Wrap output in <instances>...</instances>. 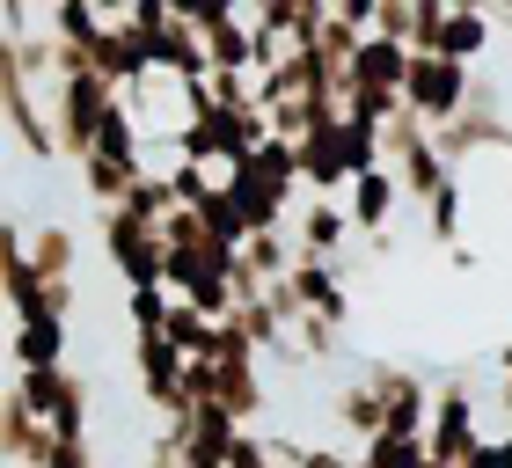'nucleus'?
<instances>
[{
    "label": "nucleus",
    "mask_w": 512,
    "mask_h": 468,
    "mask_svg": "<svg viewBox=\"0 0 512 468\" xmlns=\"http://www.w3.org/2000/svg\"><path fill=\"white\" fill-rule=\"evenodd\" d=\"M330 8H337L344 22H359V30H374V15H381V0H330Z\"/></svg>",
    "instance_id": "obj_27"
},
{
    "label": "nucleus",
    "mask_w": 512,
    "mask_h": 468,
    "mask_svg": "<svg viewBox=\"0 0 512 468\" xmlns=\"http://www.w3.org/2000/svg\"><path fill=\"white\" fill-rule=\"evenodd\" d=\"M300 191H315V198H337V191H352L344 117H322V125H308V139H300Z\"/></svg>",
    "instance_id": "obj_6"
},
{
    "label": "nucleus",
    "mask_w": 512,
    "mask_h": 468,
    "mask_svg": "<svg viewBox=\"0 0 512 468\" xmlns=\"http://www.w3.org/2000/svg\"><path fill=\"white\" fill-rule=\"evenodd\" d=\"M498 417H505V425H512V373H498V403H491Z\"/></svg>",
    "instance_id": "obj_32"
},
{
    "label": "nucleus",
    "mask_w": 512,
    "mask_h": 468,
    "mask_svg": "<svg viewBox=\"0 0 512 468\" xmlns=\"http://www.w3.org/2000/svg\"><path fill=\"white\" fill-rule=\"evenodd\" d=\"M227 468H278V454H271V439H264V432H249V425H242V439H235V454H227Z\"/></svg>",
    "instance_id": "obj_24"
},
{
    "label": "nucleus",
    "mask_w": 512,
    "mask_h": 468,
    "mask_svg": "<svg viewBox=\"0 0 512 468\" xmlns=\"http://www.w3.org/2000/svg\"><path fill=\"white\" fill-rule=\"evenodd\" d=\"M469 110L498 117V81H491V74H476V88H469Z\"/></svg>",
    "instance_id": "obj_29"
},
{
    "label": "nucleus",
    "mask_w": 512,
    "mask_h": 468,
    "mask_svg": "<svg viewBox=\"0 0 512 468\" xmlns=\"http://www.w3.org/2000/svg\"><path fill=\"white\" fill-rule=\"evenodd\" d=\"M330 417H337V432H352V439H359V447H366L374 432H388V395L374 388V373H366V366L330 395Z\"/></svg>",
    "instance_id": "obj_11"
},
{
    "label": "nucleus",
    "mask_w": 512,
    "mask_h": 468,
    "mask_svg": "<svg viewBox=\"0 0 512 468\" xmlns=\"http://www.w3.org/2000/svg\"><path fill=\"white\" fill-rule=\"evenodd\" d=\"M15 388L37 403V417L66 439H88V381L74 366H15Z\"/></svg>",
    "instance_id": "obj_4"
},
{
    "label": "nucleus",
    "mask_w": 512,
    "mask_h": 468,
    "mask_svg": "<svg viewBox=\"0 0 512 468\" xmlns=\"http://www.w3.org/2000/svg\"><path fill=\"white\" fill-rule=\"evenodd\" d=\"M242 15H249V22H264V30H278L286 44H315V37H322V22H330L337 8H330V0H249Z\"/></svg>",
    "instance_id": "obj_13"
},
{
    "label": "nucleus",
    "mask_w": 512,
    "mask_h": 468,
    "mask_svg": "<svg viewBox=\"0 0 512 468\" xmlns=\"http://www.w3.org/2000/svg\"><path fill=\"white\" fill-rule=\"evenodd\" d=\"M205 44H213V66L256 74V22H242V15H220V22H205Z\"/></svg>",
    "instance_id": "obj_18"
},
{
    "label": "nucleus",
    "mask_w": 512,
    "mask_h": 468,
    "mask_svg": "<svg viewBox=\"0 0 512 468\" xmlns=\"http://www.w3.org/2000/svg\"><path fill=\"white\" fill-rule=\"evenodd\" d=\"M0 96H8V132H15V147L30 154V161H59V125H52V110L37 103V81L15 66V52L0 44Z\"/></svg>",
    "instance_id": "obj_3"
},
{
    "label": "nucleus",
    "mask_w": 512,
    "mask_h": 468,
    "mask_svg": "<svg viewBox=\"0 0 512 468\" xmlns=\"http://www.w3.org/2000/svg\"><path fill=\"white\" fill-rule=\"evenodd\" d=\"M139 169H147V161H118V154H88V161H81V183H88V198H96V213L132 198Z\"/></svg>",
    "instance_id": "obj_16"
},
{
    "label": "nucleus",
    "mask_w": 512,
    "mask_h": 468,
    "mask_svg": "<svg viewBox=\"0 0 512 468\" xmlns=\"http://www.w3.org/2000/svg\"><path fill=\"white\" fill-rule=\"evenodd\" d=\"M469 88H476V66L469 59H447V52H410V81H403V103L425 117V125H454L469 110Z\"/></svg>",
    "instance_id": "obj_2"
},
{
    "label": "nucleus",
    "mask_w": 512,
    "mask_h": 468,
    "mask_svg": "<svg viewBox=\"0 0 512 468\" xmlns=\"http://www.w3.org/2000/svg\"><path fill=\"white\" fill-rule=\"evenodd\" d=\"M0 454L15 468H44V454H52V425L37 417V403L15 381H8V403H0Z\"/></svg>",
    "instance_id": "obj_8"
},
{
    "label": "nucleus",
    "mask_w": 512,
    "mask_h": 468,
    "mask_svg": "<svg viewBox=\"0 0 512 468\" xmlns=\"http://www.w3.org/2000/svg\"><path fill=\"white\" fill-rule=\"evenodd\" d=\"M96 66H103L118 88H139V81L154 74V52H147V37H139L132 22H110V30L96 37Z\"/></svg>",
    "instance_id": "obj_14"
},
{
    "label": "nucleus",
    "mask_w": 512,
    "mask_h": 468,
    "mask_svg": "<svg viewBox=\"0 0 512 468\" xmlns=\"http://www.w3.org/2000/svg\"><path fill=\"white\" fill-rule=\"evenodd\" d=\"M498 373H512V337H505V344H498Z\"/></svg>",
    "instance_id": "obj_34"
},
{
    "label": "nucleus",
    "mask_w": 512,
    "mask_h": 468,
    "mask_svg": "<svg viewBox=\"0 0 512 468\" xmlns=\"http://www.w3.org/2000/svg\"><path fill=\"white\" fill-rule=\"evenodd\" d=\"M344 330H352V322H330V315H300V322H293V344H300V359H308V366H330L337 351H344Z\"/></svg>",
    "instance_id": "obj_21"
},
{
    "label": "nucleus",
    "mask_w": 512,
    "mask_h": 468,
    "mask_svg": "<svg viewBox=\"0 0 512 468\" xmlns=\"http://www.w3.org/2000/svg\"><path fill=\"white\" fill-rule=\"evenodd\" d=\"M147 52H154L161 74H176V81H205V74H213V44H205V30H198V22H183V15L161 37H147Z\"/></svg>",
    "instance_id": "obj_12"
},
{
    "label": "nucleus",
    "mask_w": 512,
    "mask_h": 468,
    "mask_svg": "<svg viewBox=\"0 0 512 468\" xmlns=\"http://www.w3.org/2000/svg\"><path fill=\"white\" fill-rule=\"evenodd\" d=\"M461 468H512V454H505V439H483V447L461 461Z\"/></svg>",
    "instance_id": "obj_28"
},
{
    "label": "nucleus",
    "mask_w": 512,
    "mask_h": 468,
    "mask_svg": "<svg viewBox=\"0 0 512 468\" xmlns=\"http://www.w3.org/2000/svg\"><path fill=\"white\" fill-rule=\"evenodd\" d=\"M461 205H469V176H454L439 198H425V220H432V242H461Z\"/></svg>",
    "instance_id": "obj_22"
},
{
    "label": "nucleus",
    "mask_w": 512,
    "mask_h": 468,
    "mask_svg": "<svg viewBox=\"0 0 512 468\" xmlns=\"http://www.w3.org/2000/svg\"><path fill=\"white\" fill-rule=\"evenodd\" d=\"M30 264L44 271V278H74V256H81V234L66 227V220H44V227H30Z\"/></svg>",
    "instance_id": "obj_17"
},
{
    "label": "nucleus",
    "mask_w": 512,
    "mask_h": 468,
    "mask_svg": "<svg viewBox=\"0 0 512 468\" xmlns=\"http://www.w3.org/2000/svg\"><path fill=\"white\" fill-rule=\"evenodd\" d=\"M491 15L505 22V30H512V0H491Z\"/></svg>",
    "instance_id": "obj_33"
},
{
    "label": "nucleus",
    "mask_w": 512,
    "mask_h": 468,
    "mask_svg": "<svg viewBox=\"0 0 512 468\" xmlns=\"http://www.w3.org/2000/svg\"><path fill=\"white\" fill-rule=\"evenodd\" d=\"M66 315H37V322H15V366H66Z\"/></svg>",
    "instance_id": "obj_15"
},
{
    "label": "nucleus",
    "mask_w": 512,
    "mask_h": 468,
    "mask_svg": "<svg viewBox=\"0 0 512 468\" xmlns=\"http://www.w3.org/2000/svg\"><path fill=\"white\" fill-rule=\"evenodd\" d=\"M491 8H454V22H447V37H439V52H447V59H483V52H491Z\"/></svg>",
    "instance_id": "obj_20"
},
{
    "label": "nucleus",
    "mask_w": 512,
    "mask_h": 468,
    "mask_svg": "<svg viewBox=\"0 0 512 468\" xmlns=\"http://www.w3.org/2000/svg\"><path fill=\"white\" fill-rule=\"evenodd\" d=\"M344 205H352L359 234L381 249V242H388V227H395V205H403V176H395L388 161H381V169H359V176H352V191H344Z\"/></svg>",
    "instance_id": "obj_7"
},
{
    "label": "nucleus",
    "mask_w": 512,
    "mask_h": 468,
    "mask_svg": "<svg viewBox=\"0 0 512 468\" xmlns=\"http://www.w3.org/2000/svg\"><path fill=\"white\" fill-rule=\"evenodd\" d=\"M410 15H417V0H381L374 30H381V37H403V44H410Z\"/></svg>",
    "instance_id": "obj_26"
},
{
    "label": "nucleus",
    "mask_w": 512,
    "mask_h": 468,
    "mask_svg": "<svg viewBox=\"0 0 512 468\" xmlns=\"http://www.w3.org/2000/svg\"><path fill=\"white\" fill-rule=\"evenodd\" d=\"M96 234H103V256L125 286H169V242H161L154 220L125 213V205H103L96 213Z\"/></svg>",
    "instance_id": "obj_1"
},
{
    "label": "nucleus",
    "mask_w": 512,
    "mask_h": 468,
    "mask_svg": "<svg viewBox=\"0 0 512 468\" xmlns=\"http://www.w3.org/2000/svg\"><path fill=\"white\" fill-rule=\"evenodd\" d=\"M476 381L469 373H454V381H439V395H432V454L439 461H469L476 447H483V425H476Z\"/></svg>",
    "instance_id": "obj_5"
},
{
    "label": "nucleus",
    "mask_w": 512,
    "mask_h": 468,
    "mask_svg": "<svg viewBox=\"0 0 512 468\" xmlns=\"http://www.w3.org/2000/svg\"><path fill=\"white\" fill-rule=\"evenodd\" d=\"M425 461H432L425 432H374L359 447V468H425Z\"/></svg>",
    "instance_id": "obj_19"
},
{
    "label": "nucleus",
    "mask_w": 512,
    "mask_h": 468,
    "mask_svg": "<svg viewBox=\"0 0 512 468\" xmlns=\"http://www.w3.org/2000/svg\"><path fill=\"white\" fill-rule=\"evenodd\" d=\"M447 22H454V0H417V15H410V52H439Z\"/></svg>",
    "instance_id": "obj_23"
},
{
    "label": "nucleus",
    "mask_w": 512,
    "mask_h": 468,
    "mask_svg": "<svg viewBox=\"0 0 512 468\" xmlns=\"http://www.w3.org/2000/svg\"><path fill=\"white\" fill-rule=\"evenodd\" d=\"M293 234H300V256H330V264H344L359 220H352V205H344V198H308V213H300Z\"/></svg>",
    "instance_id": "obj_10"
},
{
    "label": "nucleus",
    "mask_w": 512,
    "mask_h": 468,
    "mask_svg": "<svg viewBox=\"0 0 512 468\" xmlns=\"http://www.w3.org/2000/svg\"><path fill=\"white\" fill-rule=\"evenodd\" d=\"M44 468H96V447H88V439L52 432V454H44Z\"/></svg>",
    "instance_id": "obj_25"
},
{
    "label": "nucleus",
    "mask_w": 512,
    "mask_h": 468,
    "mask_svg": "<svg viewBox=\"0 0 512 468\" xmlns=\"http://www.w3.org/2000/svg\"><path fill=\"white\" fill-rule=\"evenodd\" d=\"M169 8H176L183 22H205V15H213V0H169Z\"/></svg>",
    "instance_id": "obj_31"
},
{
    "label": "nucleus",
    "mask_w": 512,
    "mask_h": 468,
    "mask_svg": "<svg viewBox=\"0 0 512 468\" xmlns=\"http://www.w3.org/2000/svg\"><path fill=\"white\" fill-rule=\"evenodd\" d=\"M8 37H30V0H8Z\"/></svg>",
    "instance_id": "obj_30"
},
{
    "label": "nucleus",
    "mask_w": 512,
    "mask_h": 468,
    "mask_svg": "<svg viewBox=\"0 0 512 468\" xmlns=\"http://www.w3.org/2000/svg\"><path fill=\"white\" fill-rule=\"evenodd\" d=\"M132 366H139V395H147L154 410H176L183 403V351L169 337H132Z\"/></svg>",
    "instance_id": "obj_9"
}]
</instances>
